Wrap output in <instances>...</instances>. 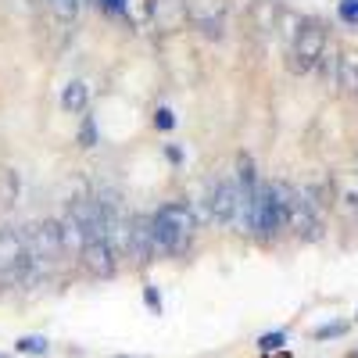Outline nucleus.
<instances>
[{"instance_id": "5701e85b", "label": "nucleus", "mask_w": 358, "mask_h": 358, "mask_svg": "<svg viewBox=\"0 0 358 358\" xmlns=\"http://www.w3.org/2000/svg\"><path fill=\"white\" fill-rule=\"evenodd\" d=\"M143 301L151 305V312H155V315H162V294H158L155 287H143Z\"/></svg>"}, {"instance_id": "6ab92c4d", "label": "nucleus", "mask_w": 358, "mask_h": 358, "mask_svg": "<svg viewBox=\"0 0 358 358\" xmlns=\"http://www.w3.org/2000/svg\"><path fill=\"white\" fill-rule=\"evenodd\" d=\"M337 15H341L344 25L358 29V0H341V4H337Z\"/></svg>"}, {"instance_id": "0eeeda50", "label": "nucleus", "mask_w": 358, "mask_h": 358, "mask_svg": "<svg viewBox=\"0 0 358 358\" xmlns=\"http://www.w3.org/2000/svg\"><path fill=\"white\" fill-rule=\"evenodd\" d=\"M79 262L86 265V273L97 276V280L115 276V268H118V258H115V251H111V244H108V236H86Z\"/></svg>"}, {"instance_id": "b1692460", "label": "nucleus", "mask_w": 358, "mask_h": 358, "mask_svg": "<svg viewBox=\"0 0 358 358\" xmlns=\"http://www.w3.org/2000/svg\"><path fill=\"white\" fill-rule=\"evenodd\" d=\"M155 126H158V129H172V126H176V115H172L169 108H158V115H155Z\"/></svg>"}, {"instance_id": "393cba45", "label": "nucleus", "mask_w": 358, "mask_h": 358, "mask_svg": "<svg viewBox=\"0 0 358 358\" xmlns=\"http://www.w3.org/2000/svg\"><path fill=\"white\" fill-rule=\"evenodd\" d=\"M165 155H169V162H176V165H179V162H183V151H179V147H169V151H165Z\"/></svg>"}, {"instance_id": "7ed1b4c3", "label": "nucleus", "mask_w": 358, "mask_h": 358, "mask_svg": "<svg viewBox=\"0 0 358 358\" xmlns=\"http://www.w3.org/2000/svg\"><path fill=\"white\" fill-rule=\"evenodd\" d=\"M204 219L215 226H241V190H236V179L222 176L215 179L204 194Z\"/></svg>"}, {"instance_id": "f3484780", "label": "nucleus", "mask_w": 358, "mask_h": 358, "mask_svg": "<svg viewBox=\"0 0 358 358\" xmlns=\"http://www.w3.org/2000/svg\"><path fill=\"white\" fill-rule=\"evenodd\" d=\"M79 147H97V122H94V115H83V126H79Z\"/></svg>"}, {"instance_id": "20e7f679", "label": "nucleus", "mask_w": 358, "mask_h": 358, "mask_svg": "<svg viewBox=\"0 0 358 358\" xmlns=\"http://www.w3.org/2000/svg\"><path fill=\"white\" fill-rule=\"evenodd\" d=\"M25 276V233L4 226L0 229V290L22 287Z\"/></svg>"}, {"instance_id": "4468645a", "label": "nucleus", "mask_w": 358, "mask_h": 358, "mask_svg": "<svg viewBox=\"0 0 358 358\" xmlns=\"http://www.w3.org/2000/svg\"><path fill=\"white\" fill-rule=\"evenodd\" d=\"M47 11L62 29H72L79 11H83V0H47Z\"/></svg>"}, {"instance_id": "39448f33", "label": "nucleus", "mask_w": 358, "mask_h": 358, "mask_svg": "<svg viewBox=\"0 0 358 358\" xmlns=\"http://www.w3.org/2000/svg\"><path fill=\"white\" fill-rule=\"evenodd\" d=\"M229 0H187V25H194L201 36L219 40L226 33Z\"/></svg>"}, {"instance_id": "4be33fe9", "label": "nucleus", "mask_w": 358, "mask_h": 358, "mask_svg": "<svg viewBox=\"0 0 358 358\" xmlns=\"http://www.w3.org/2000/svg\"><path fill=\"white\" fill-rule=\"evenodd\" d=\"M101 8H108L111 15H118V18L129 25V0H101Z\"/></svg>"}, {"instance_id": "a211bd4d", "label": "nucleus", "mask_w": 358, "mask_h": 358, "mask_svg": "<svg viewBox=\"0 0 358 358\" xmlns=\"http://www.w3.org/2000/svg\"><path fill=\"white\" fill-rule=\"evenodd\" d=\"M18 351L22 355H47L50 351V341L47 337H22L18 341Z\"/></svg>"}, {"instance_id": "6e6552de", "label": "nucleus", "mask_w": 358, "mask_h": 358, "mask_svg": "<svg viewBox=\"0 0 358 358\" xmlns=\"http://www.w3.org/2000/svg\"><path fill=\"white\" fill-rule=\"evenodd\" d=\"M147 25L155 33H179L187 25V0H147Z\"/></svg>"}, {"instance_id": "f8f14e48", "label": "nucleus", "mask_w": 358, "mask_h": 358, "mask_svg": "<svg viewBox=\"0 0 358 358\" xmlns=\"http://www.w3.org/2000/svg\"><path fill=\"white\" fill-rule=\"evenodd\" d=\"M57 222H62V244H65V258H79L83 255V244H86V233H83V226L65 212L62 219H57Z\"/></svg>"}, {"instance_id": "f03ea898", "label": "nucleus", "mask_w": 358, "mask_h": 358, "mask_svg": "<svg viewBox=\"0 0 358 358\" xmlns=\"http://www.w3.org/2000/svg\"><path fill=\"white\" fill-rule=\"evenodd\" d=\"M326 43H330L326 25H322L319 18H301V29H297V36L290 40V50H287V69H290L294 76L315 72Z\"/></svg>"}, {"instance_id": "2eb2a0df", "label": "nucleus", "mask_w": 358, "mask_h": 358, "mask_svg": "<svg viewBox=\"0 0 358 358\" xmlns=\"http://www.w3.org/2000/svg\"><path fill=\"white\" fill-rule=\"evenodd\" d=\"M337 65H341V50H337L334 43H326V50H322V57H319L315 72H319V79H322L326 86H334V90H337Z\"/></svg>"}, {"instance_id": "412c9836", "label": "nucleus", "mask_w": 358, "mask_h": 358, "mask_svg": "<svg viewBox=\"0 0 358 358\" xmlns=\"http://www.w3.org/2000/svg\"><path fill=\"white\" fill-rule=\"evenodd\" d=\"M287 344V334L283 330H276V334H265V337H258V348L262 351H280Z\"/></svg>"}, {"instance_id": "a878e982", "label": "nucleus", "mask_w": 358, "mask_h": 358, "mask_svg": "<svg viewBox=\"0 0 358 358\" xmlns=\"http://www.w3.org/2000/svg\"><path fill=\"white\" fill-rule=\"evenodd\" d=\"M355 162H358V151H355Z\"/></svg>"}, {"instance_id": "cd10ccee", "label": "nucleus", "mask_w": 358, "mask_h": 358, "mask_svg": "<svg viewBox=\"0 0 358 358\" xmlns=\"http://www.w3.org/2000/svg\"><path fill=\"white\" fill-rule=\"evenodd\" d=\"M355 358H358V355H355Z\"/></svg>"}, {"instance_id": "1a4fd4ad", "label": "nucleus", "mask_w": 358, "mask_h": 358, "mask_svg": "<svg viewBox=\"0 0 358 358\" xmlns=\"http://www.w3.org/2000/svg\"><path fill=\"white\" fill-rule=\"evenodd\" d=\"M330 183H334V208H341L348 219H358V172H337L330 176Z\"/></svg>"}, {"instance_id": "9d476101", "label": "nucleus", "mask_w": 358, "mask_h": 358, "mask_svg": "<svg viewBox=\"0 0 358 358\" xmlns=\"http://www.w3.org/2000/svg\"><path fill=\"white\" fill-rule=\"evenodd\" d=\"M276 22H280V4L276 0H258V4L251 8V29L262 40L276 33Z\"/></svg>"}, {"instance_id": "9b49d317", "label": "nucleus", "mask_w": 358, "mask_h": 358, "mask_svg": "<svg viewBox=\"0 0 358 358\" xmlns=\"http://www.w3.org/2000/svg\"><path fill=\"white\" fill-rule=\"evenodd\" d=\"M62 108L69 115H83L90 108V86L83 79H72L69 86H62Z\"/></svg>"}, {"instance_id": "bb28decb", "label": "nucleus", "mask_w": 358, "mask_h": 358, "mask_svg": "<svg viewBox=\"0 0 358 358\" xmlns=\"http://www.w3.org/2000/svg\"><path fill=\"white\" fill-rule=\"evenodd\" d=\"M355 97H358V90H355Z\"/></svg>"}, {"instance_id": "dca6fc26", "label": "nucleus", "mask_w": 358, "mask_h": 358, "mask_svg": "<svg viewBox=\"0 0 358 358\" xmlns=\"http://www.w3.org/2000/svg\"><path fill=\"white\" fill-rule=\"evenodd\" d=\"M0 201H4V204L18 201V172H11V169L0 172Z\"/></svg>"}, {"instance_id": "aec40b11", "label": "nucleus", "mask_w": 358, "mask_h": 358, "mask_svg": "<svg viewBox=\"0 0 358 358\" xmlns=\"http://www.w3.org/2000/svg\"><path fill=\"white\" fill-rule=\"evenodd\" d=\"M348 334V322H326L315 330V341H330V337H344Z\"/></svg>"}, {"instance_id": "f257e3e1", "label": "nucleus", "mask_w": 358, "mask_h": 358, "mask_svg": "<svg viewBox=\"0 0 358 358\" xmlns=\"http://www.w3.org/2000/svg\"><path fill=\"white\" fill-rule=\"evenodd\" d=\"M197 222H201V215L194 212V204H187V201L162 204L158 212L151 215V229H155L158 255H162V258L187 255L190 244H194V236H197Z\"/></svg>"}, {"instance_id": "ddd939ff", "label": "nucleus", "mask_w": 358, "mask_h": 358, "mask_svg": "<svg viewBox=\"0 0 358 358\" xmlns=\"http://www.w3.org/2000/svg\"><path fill=\"white\" fill-rule=\"evenodd\" d=\"M337 90H341V94H355V90H358V54H351V50H341Z\"/></svg>"}, {"instance_id": "423d86ee", "label": "nucleus", "mask_w": 358, "mask_h": 358, "mask_svg": "<svg viewBox=\"0 0 358 358\" xmlns=\"http://www.w3.org/2000/svg\"><path fill=\"white\" fill-rule=\"evenodd\" d=\"M287 229L297 236V241H319V236H322V212L301 190H294V197H290Z\"/></svg>"}]
</instances>
